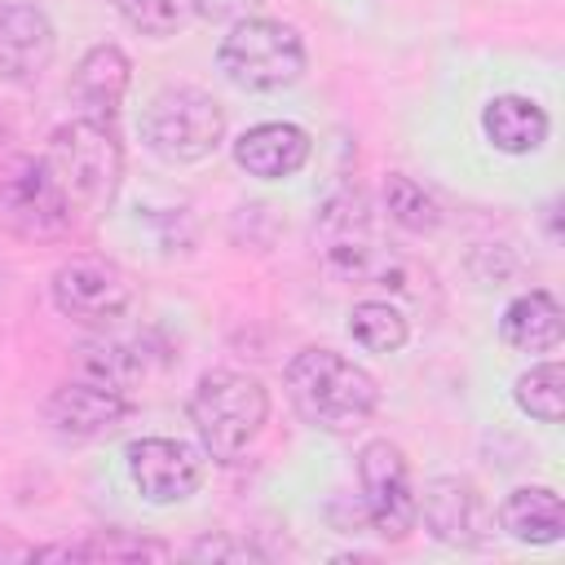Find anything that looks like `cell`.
I'll list each match as a JSON object with an SVG mask.
<instances>
[{
	"instance_id": "4fadbf2b",
	"label": "cell",
	"mask_w": 565,
	"mask_h": 565,
	"mask_svg": "<svg viewBox=\"0 0 565 565\" xmlns=\"http://www.w3.org/2000/svg\"><path fill=\"white\" fill-rule=\"evenodd\" d=\"M57 49V31L40 4L9 0L0 4V79L9 84H35Z\"/></svg>"
},
{
	"instance_id": "7a4b0ae2",
	"label": "cell",
	"mask_w": 565,
	"mask_h": 565,
	"mask_svg": "<svg viewBox=\"0 0 565 565\" xmlns=\"http://www.w3.org/2000/svg\"><path fill=\"white\" fill-rule=\"evenodd\" d=\"M40 159H44L49 177L57 181L62 199L71 203V212L102 216L115 203L119 177H124V146H119L110 124L71 119V124L53 128L49 150Z\"/></svg>"
},
{
	"instance_id": "8992f818",
	"label": "cell",
	"mask_w": 565,
	"mask_h": 565,
	"mask_svg": "<svg viewBox=\"0 0 565 565\" xmlns=\"http://www.w3.org/2000/svg\"><path fill=\"white\" fill-rule=\"evenodd\" d=\"M75 212L62 199L57 181L49 177L44 159L35 154H13L0 163V225L13 230L18 238H62L71 230Z\"/></svg>"
},
{
	"instance_id": "30bf717a",
	"label": "cell",
	"mask_w": 565,
	"mask_h": 565,
	"mask_svg": "<svg viewBox=\"0 0 565 565\" xmlns=\"http://www.w3.org/2000/svg\"><path fill=\"white\" fill-rule=\"evenodd\" d=\"M415 516L446 547H486L494 539V516L468 477H433L415 494Z\"/></svg>"
},
{
	"instance_id": "2e32d148",
	"label": "cell",
	"mask_w": 565,
	"mask_h": 565,
	"mask_svg": "<svg viewBox=\"0 0 565 565\" xmlns=\"http://www.w3.org/2000/svg\"><path fill=\"white\" fill-rule=\"evenodd\" d=\"M499 530L525 547L561 543L565 534V503L552 486H516L499 503Z\"/></svg>"
},
{
	"instance_id": "8fae6325",
	"label": "cell",
	"mask_w": 565,
	"mask_h": 565,
	"mask_svg": "<svg viewBox=\"0 0 565 565\" xmlns=\"http://www.w3.org/2000/svg\"><path fill=\"white\" fill-rule=\"evenodd\" d=\"M128 477L150 503H181L203 486L207 459L199 446L177 441V437H137L124 450Z\"/></svg>"
},
{
	"instance_id": "ac0fdd59",
	"label": "cell",
	"mask_w": 565,
	"mask_h": 565,
	"mask_svg": "<svg viewBox=\"0 0 565 565\" xmlns=\"http://www.w3.org/2000/svg\"><path fill=\"white\" fill-rule=\"evenodd\" d=\"M561 331H565V313H561V300L543 287L516 296L503 318H499V335L503 344L521 349V353H552L561 344Z\"/></svg>"
},
{
	"instance_id": "9a60e30c",
	"label": "cell",
	"mask_w": 565,
	"mask_h": 565,
	"mask_svg": "<svg viewBox=\"0 0 565 565\" xmlns=\"http://www.w3.org/2000/svg\"><path fill=\"white\" fill-rule=\"evenodd\" d=\"M128 79H132V66H128L124 49L119 44H93L71 75V93L84 106V119L110 124L128 97Z\"/></svg>"
},
{
	"instance_id": "6da1fadb",
	"label": "cell",
	"mask_w": 565,
	"mask_h": 565,
	"mask_svg": "<svg viewBox=\"0 0 565 565\" xmlns=\"http://www.w3.org/2000/svg\"><path fill=\"white\" fill-rule=\"evenodd\" d=\"M282 384H287V402L296 406V415L322 433H353L380 406L375 375L322 344L300 349L287 362Z\"/></svg>"
},
{
	"instance_id": "e0dca14e",
	"label": "cell",
	"mask_w": 565,
	"mask_h": 565,
	"mask_svg": "<svg viewBox=\"0 0 565 565\" xmlns=\"http://www.w3.org/2000/svg\"><path fill=\"white\" fill-rule=\"evenodd\" d=\"M481 132L503 154H530V150H539L547 141V115H543V106L534 97L499 93L481 110Z\"/></svg>"
},
{
	"instance_id": "cb8c5ba5",
	"label": "cell",
	"mask_w": 565,
	"mask_h": 565,
	"mask_svg": "<svg viewBox=\"0 0 565 565\" xmlns=\"http://www.w3.org/2000/svg\"><path fill=\"white\" fill-rule=\"evenodd\" d=\"M260 0H190V9L207 22H238V18H252Z\"/></svg>"
},
{
	"instance_id": "7402d4cb",
	"label": "cell",
	"mask_w": 565,
	"mask_h": 565,
	"mask_svg": "<svg viewBox=\"0 0 565 565\" xmlns=\"http://www.w3.org/2000/svg\"><path fill=\"white\" fill-rule=\"evenodd\" d=\"M35 556H71V561H141V556H154V561H163L168 547L150 543V539H132L124 530H106V534H93V539H79V543L40 547Z\"/></svg>"
},
{
	"instance_id": "603a6c76",
	"label": "cell",
	"mask_w": 565,
	"mask_h": 565,
	"mask_svg": "<svg viewBox=\"0 0 565 565\" xmlns=\"http://www.w3.org/2000/svg\"><path fill=\"white\" fill-rule=\"evenodd\" d=\"M124 22L137 26L141 35H154V40H168L177 35L185 22H190V0H124L119 4Z\"/></svg>"
},
{
	"instance_id": "5b68a950",
	"label": "cell",
	"mask_w": 565,
	"mask_h": 565,
	"mask_svg": "<svg viewBox=\"0 0 565 565\" xmlns=\"http://www.w3.org/2000/svg\"><path fill=\"white\" fill-rule=\"evenodd\" d=\"M225 137V110L212 93L177 84L150 97L141 115V141L163 163H199L207 159Z\"/></svg>"
},
{
	"instance_id": "9c48e42d",
	"label": "cell",
	"mask_w": 565,
	"mask_h": 565,
	"mask_svg": "<svg viewBox=\"0 0 565 565\" xmlns=\"http://www.w3.org/2000/svg\"><path fill=\"white\" fill-rule=\"evenodd\" d=\"M128 388L93 375V371H71V380H62L49 402H44V419L57 437L66 441H88V437H102L110 433L124 415H128Z\"/></svg>"
},
{
	"instance_id": "3957f363",
	"label": "cell",
	"mask_w": 565,
	"mask_h": 565,
	"mask_svg": "<svg viewBox=\"0 0 565 565\" xmlns=\"http://www.w3.org/2000/svg\"><path fill=\"white\" fill-rule=\"evenodd\" d=\"M190 424L212 459H234L269 424V393L247 371H207L190 393Z\"/></svg>"
},
{
	"instance_id": "7c38bea8",
	"label": "cell",
	"mask_w": 565,
	"mask_h": 565,
	"mask_svg": "<svg viewBox=\"0 0 565 565\" xmlns=\"http://www.w3.org/2000/svg\"><path fill=\"white\" fill-rule=\"evenodd\" d=\"M318 234H322V256L335 274L349 278H380L388 287V269H384V247L375 243V225L366 212L362 194H335L322 216H318Z\"/></svg>"
},
{
	"instance_id": "ba28073f",
	"label": "cell",
	"mask_w": 565,
	"mask_h": 565,
	"mask_svg": "<svg viewBox=\"0 0 565 565\" xmlns=\"http://www.w3.org/2000/svg\"><path fill=\"white\" fill-rule=\"evenodd\" d=\"M53 305L71 322L106 327L132 305V282L106 256H71L53 269Z\"/></svg>"
},
{
	"instance_id": "484cf974",
	"label": "cell",
	"mask_w": 565,
	"mask_h": 565,
	"mask_svg": "<svg viewBox=\"0 0 565 565\" xmlns=\"http://www.w3.org/2000/svg\"><path fill=\"white\" fill-rule=\"evenodd\" d=\"M110 4H115V9H119V4H124V0H110Z\"/></svg>"
},
{
	"instance_id": "44dd1931",
	"label": "cell",
	"mask_w": 565,
	"mask_h": 565,
	"mask_svg": "<svg viewBox=\"0 0 565 565\" xmlns=\"http://www.w3.org/2000/svg\"><path fill=\"white\" fill-rule=\"evenodd\" d=\"M512 397L530 419L561 424V406H565V371H561V362H539L525 375H516Z\"/></svg>"
},
{
	"instance_id": "52a82bcc",
	"label": "cell",
	"mask_w": 565,
	"mask_h": 565,
	"mask_svg": "<svg viewBox=\"0 0 565 565\" xmlns=\"http://www.w3.org/2000/svg\"><path fill=\"white\" fill-rule=\"evenodd\" d=\"M358 486H362V508L366 521L380 539L402 543L415 530V486H411V463L402 446L388 437H375L358 450Z\"/></svg>"
},
{
	"instance_id": "277c9868",
	"label": "cell",
	"mask_w": 565,
	"mask_h": 565,
	"mask_svg": "<svg viewBox=\"0 0 565 565\" xmlns=\"http://www.w3.org/2000/svg\"><path fill=\"white\" fill-rule=\"evenodd\" d=\"M216 71L243 93H278L305 75V40L278 18H238L216 49Z\"/></svg>"
},
{
	"instance_id": "5bb4252c",
	"label": "cell",
	"mask_w": 565,
	"mask_h": 565,
	"mask_svg": "<svg viewBox=\"0 0 565 565\" xmlns=\"http://www.w3.org/2000/svg\"><path fill=\"white\" fill-rule=\"evenodd\" d=\"M313 154V141L300 124H282V119H269V124H252L238 141H234V163L247 172V177H260V181H282V177H296Z\"/></svg>"
},
{
	"instance_id": "d4e9b609",
	"label": "cell",
	"mask_w": 565,
	"mask_h": 565,
	"mask_svg": "<svg viewBox=\"0 0 565 565\" xmlns=\"http://www.w3.org/2000/svg\"><path fill=\"white\" fill-rule=\"evenodd\" d=\"M190 556H212V561H221V556H238V561H247V556H260L252 543H234V539H199L194 547H190Z\"/></svg>"
},
{
	"instance_id": "d6986e66",
	"label": "cell",
	"mask_w": 565,
	"mask_h": 565,
	"mask_svg": "<svg viewBox=\"0 0 565 565\" xmlns=\"http://www.w3.org/2000/svg\"><path fill=\"white\" fill-rule=\"evenodd\" d=\"M349 335L371 353H397L406 344L411 327H406L402 309H393L388 300H358L349 309Z\"/></svg>"
},
{
	"instance_id": "ffe728a7",
	"label": "cell",
	"mask_w": 565,
	"mask_h": 565,
	"mask_svg": "<svg viewBox=\"0 0 565 565\" xmlns=\"http://www.w3.org/2000/svg\"><path fill=\"white\" fill-rule=\"evenodd\" d=\"M384 212H388L402 230H411V234H433V230L441 225L437 199H433L419 181H411L406 172H388V181H384Z\"/></svg>"
}]
</instances>
